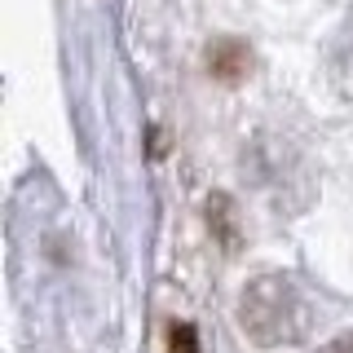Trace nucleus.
Listing matches in <instances>:
<instances>
[{
  "instance_id": "f257e3e1",
  "label": "nucleus",
  "mask_w": 353,
  "mask_h": 353,
  "mask_svg": "<svg viewBox=\"0 0 353 353\" xmlns=\"http://www.w3.org/2000/svg\"><path fill=\"white\" fill-rule=\"evenodd\" d=\"M172 353H199V349H194V331L185 327V323L172 327Z\"/></svg>"
},
{
  "instance_id": "f03ea898",
  "label": "nucleus",
  "mask_w": 353,
  "mask_h": 353,
  "mask_svg": "<svg viewBox=\"0 0 353 353\" xmlns=\"http://www.w3.org/2000/svg\"><path fill=\"white\" fill-rule=\"evenodd\" d=\"M323 353H353V336H340L336 345H327Z\"/></svg>"
}]
</instances>
